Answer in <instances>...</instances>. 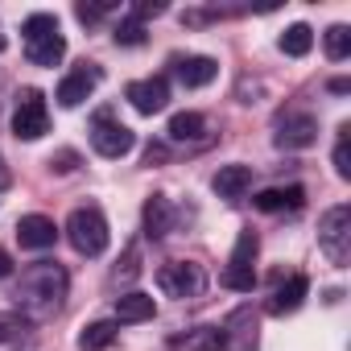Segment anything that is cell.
<instances>
[{"label": "cell", "instance_id": "obj_30", "mask_svg": "<svg viewBox=\"0 0 351 351\" xmlns=\"http://www.w3.org/2000/svg\"><path fill=\"white\" fill-rule=\"evenodd\" d=\"M112 9H116L112 0H99V5H79V9H75V17H79L83 25H95V21H99L104 13H112Z\"/></svg>", "mask_w": 351, "mask_h": 351}, {"label": "cell", "instance_id": "obj_14", "mask_svg": "<svg viewBox=\"0 0 351 351\" xmlns=\"http://www.w3.org/2000/svg\"><path fill=\"white\" fill-rule=\"evenodd\" d=\"M169 347L173 351H223L228 347V330L223 326H195V330L178 335Z\"/></svg>", "mask_w": 351, "mask_h": 351}, {"label": "cell", "instance_id": "obj_1", "mask_svg": "<svg viewBox=\"0 0 351 351\" xmlns=\"http://www.w3.org/2000/svg\"><path fill=\"white\" fill-rule=\"evenodd\" d=\"M66 293H71V277L58 261H34L21 281H17V314L25 322H50L62 314L66 306Z\"/></svg>", "mask_w": 351, "mask_h": 351}, {"label": "cell", "instance_id": "obj_28", "mask_svg": "<svg viewBox=\"0 0 351 351\" xmlns=\"http://www.w3.org/2000/svg\"><path fill=\"white\" fill-rule=\"evenodd\" d=\"M116 46H145V25L141 21H120L116 25Z\"/></svg>", "mask_w": 351, "mask_h": 351}, {"label": "cell", "instance_id": "obj_3", "mask_svg": "<svg viewBox=\"0 0 351 351\" xmlns=\"http://www.w3.org/2000/svg\"><path fill=\"white\" fill-rule=\"evenodd\" d=\"M318 248L339 269L351 261V207L347 203H339V207H330L322 215V223H318Z\"/></svg>", "mask_w": 351, "mask_h": 351}, {"label": "cell", "instance_id": "obj_15", "mask_svg": "<svg viewBox=\"0 0 351 351\" xmlns=\"http://www.w3.org/2000/svg\"><path fill=\"white\" fill-rule=\"evenodd\" d=\"M310 293V277L306 273H293L285 285H277V293L269 298V314H293Z\"/></svg>", "mask_w": 351, "mask_h": 351}, {"label": "cell", "instance_id": "obj_5", "mask_svg": "<svg viewBox=\"0 0 351 351\" xmlns=\"http://www.w3.org/2000/svg\"><path fill=\"white\" fill-rule=\"evenodd\" d=\"M13 132H17L21 141H38V136H46V132H50V112H46V95H42V91L25 87V91L17 95Z\"/></svg>", "mask_w": 351, "mask_h": 351}, {"label": "cell", "instance_id": "obj_35", "mask_svg": "<svg viewBox=\"0 0 351 351\" xmlns=\"http://www.w3.org/2000/svg\"><path fill=\"white\" fill-rule=\"evenodd\" d=\"M9 273H13V256L0 248V277H9Z\"/></svg>", "mask_w": 351, "mask_h": 351}, {"label": "cell", "instance_id": "obj_21", "mask_svg": "<svg viewBox=\"0 0 351 351\" xmlns=\"http://www.w3.org/2000/svg\"><path fill=\"white\" fill-rule=\"evenodd\" d=\"M310 46H314V29H310V25H289V29L281 34V54H289V58L310 54Z\"/></svg>", "mask_w": 351, "mask_h": 351}, {"label": "cell", "instance_id": "obj_18", "mask_svg": "<svg viewBox=\"0 0 351 351\" xmlns=\"http://www.w3.org/2000/svg\"><path fill=\"white\" fill-rule=\"evenodd\" d=\"M25 58L34 66H58L66 58V38L54 34V38H42V42H25Z\"/></svg>", "mask_w": 351, "mask_h": 351}, {"label": "cell", "instance_id": "obj_6", "mask_svg": "<svg viewBox=\"0 0 351 351\" xmlns=\"http://www.w3.org/2000/svg\"><path fill=\"white\" fill-rule=\"evenodd\" d=\"M91 145H95V153H99V157H124V153H132V145H136V132H132L128 124L112 120V112L104 108V112H95Z\"/></svg>", "mask_w": 351, "mask_h": 351}, {"label": "cell", "instance_id": "obj_24", "mask_svg": "<svg viewBox=\"0 0 351 351\" xmlns=\"http://www.w3.org/2000/svg\"><path fill=\"white\" fill-rule=\"evenodd\" d=\"M256 248H261V240H256V232H240V236H236V248H232V261H228V265H240V269H252V261H256Z\"/></svg>", "mask_w": 351, "mask_h": 351}, {"label": "cell", "instance_id": "obj_10", "mask_svg": "<svg viewBox=\"0 0 351 351\" xmlns=\"http://www.w3.org/2000/svg\"><path fill=\"white\" fill-rule=\"evenodd\" d=\"M173 75H178L182 87H207L219 75V62L207 54H186V58H173Z\"/></svg>", "mask_w": 351, "mask_h": 351}, {"label": "cell", "instance_id": "obj_32", "mask_svg": "<svg viewBox=\"0 0 351 351\" xmlns=\"http://www.w3.org/2000/svg\"><path fill=\"white\" fill-rule=\"evenodd\" d=\"M157 13H165L161 0H141V5H132V21H145V17H157Z\"/></svg>", "mask_w": 351, "mask_h": 351}, {"label": "cell", "instance_id": "obj_29", "mask_svg": "<svg viewBox=\"0 0 351 351\" xmlns=\"http://www.w3.org/2000/svg\"><path fill=\"white\" fill-rule=\"evenodd\" d=\"M25 335V318L21 314H0V343H13Z\"/></svg>", "mask_w": 351, "mask_h": 351}, {"label": "cell", "instance_id": "obj_11", "mask_svg": "<svg viewBox=\"0 0 351 351\" xmlns=\"http://www.w3.org/2000/svg\"><path fill=\"white\" fill-rule=\"evenodd\" d=\"M211 186H215V195L223 203H240L252 191V169L248 165H219V173H215Z\"/></svg>", "mask_w": 351, "mask_h": 351}, {"label": "cell", "instance_id": "obj_17", "mask_svg": "<svg viewBox=\"0 0 351 351\" xmlns=\"http://www.w3.org/2000/svg\"><path fill=\"white\" fill-rule=\"evenodd\" d=\"M207 136V120L199 112H178V116H169V141H178V145H195Z\"/></svg>", "mask_w": 351, "mask_h": 351}, {"label": "cell", "instance_id": "obj_37", "mask_svg": "<svg viewBox=\"0 0 351 351\" xmlns=\"http://www.w3.org/2000/svg\"><path fill=\"white\" fill-rule=\"evenodd\" d=\"M0 50H5V34H0Z\"/></svg>", "mask_w": 351, "mask_h": 351}, {"label": "cell", "instance_id": "obj_12", "mask_svg": "<svg viewBox=\"0 0 351 351\" xmlns=\"http://www.w3.org/2000/svg\"><path fill=\"white\" fill-rule=\"evenodd\" d=\"M141 223H145V236L149 240H165L173 232V207L165 195H149L145 199V211H141Z\"/></svg>", "mask_w": 351, "mask_h": 351}, {"label": "cell", "instance_id": "obj_36", "mask_svg": "<svg viewBox=\"0 0 351 351\" xmlns=\"http://www.w3.org/2000/svg\"><path fill=\"white\" fill-rule=\"evenodd\" d=\"M330 91H335V95H347V91H351V83H347V79H330Z\"/></svg>", "mask_w": 351, "mask_h": 351}, {"label": "cell", "instance_id": "obj_19", "mask_svg": "<svg viewBox=\"0 0 351 351\" xmlns=\"http://www.w3.org/2000/svg\"><path fill=\"white\" fill-rule=\"evenodd\" d=\"M261 211H302V203H306V191L302 186H285V191H261L256 199H252Z\"/></svg>", "mask_w": 351, "mask_h": 351}, {"label": "cell", "instance_id": "obj_16", "mask_svg": "<svg viewBox=\"0 0 351 351\" xmlns=\"http://www.w3.org/2000/svg\"><path fill=\"white\" fill-rule=\"evenodd\" d=\"M157 314V302L149 293H120L116 298V322H149Z\"/></svg>", "mask_w": 351, "mask_h": 351}, {"label": "cell", "instance_id": "obj_13", "mask_svg": "<svg viewBox=\"0 0 351 351\" xmlns=\"http://www.w3.org/2000/svg\"><path fill=\"white\" fill-rule=\"evenodd\" d=\"M17 240H21V248L42 252V248H54L58 228H54V219H50V215H25V219L17 223Z\"/></svg>", "mask_w": 351, "mask_h": 351}, {"label": "cell", "instance_id": "obj_20", "mask_svg": "<svg viewBox=\"0 0 351 351\" xmlns=\"http://www.w3.org/2000/svg\"><path fill=\"white\" fill-rule=\"evenodd\" d=\"M116 335H120V322H116V318H104V322L83 326L79 347H83V351H104V347H112V343H116Z\"/></svg>", "mask_w": 351, "mask_h": 351}, {"label": "cell", "instance_id": "obj_9", "mask_svg": "<svg viewBox=\"0 0 351 351\" xmlns=\"http://www.w3.org/2000/svg\"><path fill=\"white\" fill-rule=\"evenodd\" d=\"M128 104L141 112V116H157V112H165V104H169V83L161 79V75H153V79H136V83H128Z\"/></svg>", "mask_w": 351, "mask_h": 351}, {"label": "cell", "instance_id": "obj_27", "mask_svg": "<svg viewBox=\"0 0 351 351\" xmlns=\"http://www.w3.org/2000/svg\"><path fill=\"white\" fill-rule=\"evenodd\" d=\"M335 169L339 178H351V128L347 124L339 128V141H335Z\"/></svg>", "mask_w": 351, "mask_h": 351}, {"label": "cell", "instance_id": "obj_8", "mask_svg": "<svg viewBox=\"0 0 351 351\" xmlns=\"http://www.w3.org/2000/svg\"><path fill=\"white\" fill-rule=\"evenodd\" d=\"M99 83H104V71H99L95 62H79V66L58 83V95H54V99H58L62 108H79V104L99 87Z\"/></svg>", "mask_w": 351, "mask_h": 351}, {"label": "cell", "instance_id": "obj_34", "mask_svg": "<svg viewBox=\"0 0 351 351\" xmlns=\"http://www.w3.org/2000/svg\"><path fill=\"white\" fill-rule=\"evenodd\" d=\"M9 186H13V169L5 165V157H0V195H5Z\"/></svg>", "mask_w": 351, "mask_h": 351}, {"label": "cell", "instance_id": "obj_33", "mask_svg": "<svg viewBox=\"0 0 351 351\" xmlns=\"http://www.w3.org/2000/svg\"><path fill=\"white\" fill-rule=\"evenodd\" d=\"M165 157H169V149H165V145H149V149H145V165H161Z\"/></svg>", "mask_w": 351, "mask_h": 351}, {"label": "cell", "instance_id": "obj_7", "mask_svg": "<svg viewBox=\"0 0 351 351\" xmlns=\"http://www.w3.org/2000/svg\"><path fill=\"white\" fill-rule=\"evenodd\" d=\"M314 141H318V120L310 112H285L277 120V136H273L277 149H310Z\"/></svg>", "mask_w": 351, "mask_h": 351}, {"label": "cell", "instance_id": "obj_22", "mask_svg": "<svg viewBox=\"0 0 351 351\" xmlns=\"http://www.w3.org/2000/svg\"><path fill=\"white\" fill-rule=\"evenodd\" d=\"M322 46H326V58H330V62H343V58L351 54V29H347V25H330V29L322 34Z\"/></svg>", "mask_w": 351, "mask_h": 351}, {"label": "cell", "instance_id": "obj_25", "mask_svg": "<svg viewBox=\"0 0 351 351\" xmlns=\"http://www.w3.org/2000/svg\"><path fill=\"white\" fill-rule=\"evenodd\" d=\"M136 277H141V248H136V244H128L124 261L112 269V285H128V281H136Z\"/></svg>", "mask_w": 351, "mask_h": 351}, {"label": "cell", "instance_id": "obj_4", "mask_svg": "<svg viewBox=\"0 0 351 351\" xmlns=\"http://www.w3.org/2000/svg\"><path fill=\"white\" fill-rule=\"evenodd\" d=\"M157 289L165 298H178V302L199 298L207 289V269L195 265V261H169V265L157 269Z\"/></svg>", "mask_w": 351, "mask_h": 351}, {"label": "cell", "instance_id": "obj_23", "mask_svg": "<svg viewBox=\"0 0 351 351\" xmlns=\"http://www.w3.org/2000/svg\"><path fill=\"white\" fill-rule=\"evenodd\" d=\"M21 34H25V42H42V38H54V34H58V17H54V13H34V17H25Z\"/></svg>", "mask_w": 351, "mask_h": 351}, {"label": "cell", "instance_id": "obj_26", "mask_svg": "<svg viewBox=\"0 0 351 351\" xmlns=\"http://www.w3.org/2000/svg\"><path fill=\"white\" fill-rule=\"evenodd\" d=\"M219 281H223L228 289H236V293H252V285H256V273H252V269H240V265H228Z\"/></svg>", "mask_w": 351, "mask_h": 351}, {"label": "cell", "instance_id": "obj_2", "mask_svg": "<svg viewBox=\"0 0 351 351\" xmlns=\"http://www.w3.org/2000/svg\"><path fill=\"white\" fill-rule=\"evenodd\" d=\"M66 240L75 252L83 256H99L108 248V219L95 211V207H75L71 219H66Z\"/></svg>", "mask_w": 351, "mask_h": 351}, {"label": "cell", "instance_id": "obj_31", "mask_svg": "<svg viewBox=\"0 0 351 351\" xmlns=\"http://www.w3.org/2000/svg\"><path fill=\"white\" fill-rule=\"evenodd\" d=\"M75 165H79V153H75V149H58V153L50 157V169H54V173H71Z\"/></svg>", "mask_w": 351, "mask_h": 351}]
</instances>
